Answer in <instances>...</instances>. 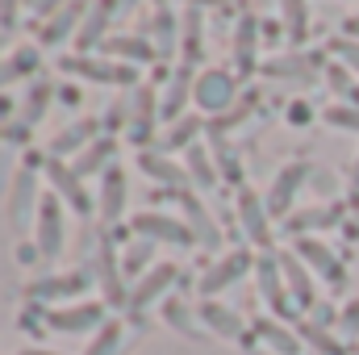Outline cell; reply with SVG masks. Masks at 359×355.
Instances as JSON below:
<instances>
[{
  "label": "cell",
  "mask_w": 359,
  "mask_h": 355,
  "mask_svg": "<svg viewBox=\"0 0 359 355\" xmlns=\"http://www.w3.org/2000/svg\"><path fill=\"white\" fill-rule=\"evenodd\" d=\"M280 267H284V276H288V288H292V301L297 305H318V297H313V280H309V272L301 267L297 255H280Z\"/></svg>",
  "instance_id": "14"
},
{
  "label": "cell",
  "mask_w": 359,
  "mask_h": 355,
  "mask_svg": "<svg viewBox=\"0 0 359 355\" xmlns=\"http://www.w3.org/2000/svg\"><path fill=\"white\" fill-rule=\"evenodd\" d=\"M84 284H88L84 272H72V276H46V280H34V284H29V297H34V301H67V297H76Z\"/></svg>",
  "instance_id": "8"
},
{
  "label": "cell",
  "mask_w": 359,
  "mask_h": 355,
  "mask_svg": "<svg viewBox=\"0 0 359 355\" xmlns=\"http://www.w3.org/2000/svg\"><path fill=\"white\" fill-rule=\"evenodd\" d=\"M92 130H96L92 121H80V126H67V130H63V134H59V138L50 142V155H67V151H80V147H84V142L92 138Z\"/></svg>",
  "instance_id": "23"
},
{
  "label": "cell",
  "mask_w": 359,
  "mask_h": 355,
  "mask_svg": "<svg viewBox=\"0 0 359 355\" xmlns=\"http://www.w3.org/2000/svg\"><path fill=\"white\" fill-rule=\"evenodd\" d=\"M38 251H42V260H55L63 251V213H59L55 196H42V205H38Z\"/></svg>",
  "instance_id": "2"
},
{
  "label": "cell",
  "mask_w": 359,
  "mask_h": 355,
  "mask_svg": "<svg viewBox=\"0 0 359 355\" xmlns=\"http://www.w3.org/2000/svg\"><path fill=\"white\" fill-rule=\"evenodd\" d=\"M46 100H50V84H34L29 105H25V121H38V117L46 113Z\"/></svg>",
  "instance_id": "38"
},
{
  "label": "cell",
  "mask_w": 359,
  "mask_h": 355,
  "mask_svg": "<svg viewBox=\"0 0 359 355\" xmlns=\"http://www.w3.org/2000/svg\"><path fill=\"white\" fill-rule=\"evenodd\" d=\"M297 255L305 260L309 267H318L330 284H343V267H339V260H334V251L326 247V243H313V239H301L297 243Z\"/></svg>",
  "instance_id": "9"
},
{
  "label": "cell",
  "mask_w": 359,
  "mask_h": 355,
  "mask_svg": "<svg viewBox=\"0 0 359 355\" xmlns=\"http://www.w3.org/2000/svg\"><path fill=\"white\" fill-rule=\"evenodd\" d=\"M134 230H138V234H147L151 243L159 239V243H180V247H184V243H188V234H192L184 222L163 217V213H142V217H134Z\"/></svg>",
  "instance_id": "6"
},
{
  "label": "cell",
  "mask_w": 359,
  "mask_h": 355,
  "mask_svg": "<svg viewBox=\"0 0 359 355\" xmlns=\"http://www.w3.org/2000/svg\"><path fill=\"white\" fill-rule=\"evenodd\" d=\"M113 151H117V147H113V138H100V142H92L84 155H76V168H72V172H76V176H88V172H96V168H100V163H104Z\"/></svg>",
  "instance_id": "25"
},
{
  "label": "cell",
  "mask_w": 359,
  "mask_h": 355,
  "mask_svg": "<svg viewBox=\"0 0 359 355\" xmlns=\"http://www.w3.org/2000/svg\"><path fill=\"white\" fill-rule=\"evenodd\" d=\"M104 51H109V55H121V59H147V55H151V42H147V38H126V34H121V38H109Z\"/></svg>",
  "instance_id": "28"
},
{
  "label": "cell",
  "mask_w": 359,
  "mask_h": 355,
  "mask_svg": "<svg viewBox=\"0 0 359 355\" xmlns=\"http://www.w3.org/2000/svg\"><path fill=\"white\" fill-rule=\"evenodd\" d=\"M46 172H50V180H55V188H59V192L80 209V213H88V192L80 188V176H76V172H67L63 163H50Z\"/></svg>",
  "instance_id": "18"
},
{
  "label": "cell",
  "mask_w": 359,
  "mask_h": 355,
  "mask_svg": "<svg viewBox=\"0 0 359 355\" xmlns=\"http://www.w3.org/2000/svg\"><path fill=\"white\" fill-rule=\"evenodd\" d=\"M330 121L347 126V130H359V109H330Z\"/></svg>",
  "instance_id": "41"
},
{
  "label": "cell",
  "mask_w": 359,
  "mask_h": 355,
  "mask_svg": "<svg viewBox=\"0 0 359 355\" xmlns=\"http://www.w3.org/2000/svg\"><path fill=\"white\" fill-rule=\"evenodd\" d=\"M21 355H59V351H38V347H29V351H21Z\"/></svg>",
  "instance_id": "48"
},
{
  "label": "cell",
  "mask_w": 359,
  "mask_h": 355,
  "mask_svg": "<svg viewBox=\"0 0 359 355\" xmlns=\"http://www.w3.org/2000/svg\"><path fill=\"white\" fill-rule=\"evenodd\" d=\"M138 168H142L151 180H159V184H180V180H184V168H176V163L163 159V155H147V151H142Z\"/></svg>",
  "instance_id": "20"
},
{
  "label": "cell",
  "mask_w": 359,
  "mask_h": 355,
  "mask_svg": "<svg viewBox=\"0 0 359 355\" xmlns=\"http://www.w3.org/2000/svg\"><path fill=\"white\" fill-rule=\"evenodd\" d=\"M72 76H88L96 84H130L134 80V67H113V63H96V59H84V55H76V59H67L63 63Z\"/></svg>",
  "instance_id": "7"
},
{
  "label": "cell",
  "mask_w": 359,
  "mask_h": 355,
  "mask_svg": "<svg viewBox=\"0 0 359 355\" xmlns=\"http://www.w3.org/2000/svg\"><path fill=\"white\" fill-rule=\"evenodd\" d=\"M46 326L59 335H84V330H100L104 326V309L96 301L84 305H63V309H46Z\"/></svg>",
  "instance_id": "1"
},
{
  "label": "cell",
  "mask_w": 359,
  "mask_h": 355,
  "mask_svg": "<svg viewBox=\"0 0 359 355\" xmlns=\"http://www.w3.org/2000/svg\"><path fill=\"white\" fill-rule=\"evenodd\" d=\"M163 318H168V326L184 330L188 339H201V326H196V318H192V309H188V305H180V301H168V305H163Z\"/></svg>",
  "instance_id": "27"
},
{
  "label": "cell",
  "mask_w": 359,
  "mask_h": 355,
  "mask_svg": "<svg viewBox=\"0 0 359 355\" xmlns=\"http://www.w3.org/2000/svg\"><path fill=\"white\" fill-rule=\"evenodd\" d=\"M351 180H355V184H359V168H355V172H351Z\"/></svg>",
  "instance_id": "49"
},
{
  "label": "cell",
  "mask_w": 359,
  "mask_h": 355,
  "mask_svg": "<svg viewBox=\"0 0 359 355\" xmlns=\"http://www.w3.org/2000/svg\"><path fill=\"white\" fill-rule=\"evenodd\" d=\"M201 322H205L213 335H222V339H243V322H238V314L226 309V305H217V301H205V305H201Z\"/></svg>",
  "instance_id": "13"
},
{
  "label": "cell",
  "mask_w": 359,
  "mask_h": 355,
  "mask_svg": "<svg viewBox=\"0 0 359 355\" xmlns=\"http://www.w3.org/2000/svg\"><path fill=\"white\" fill-rule=\"evenodd\" d=\"M59 4H63V0H38V13H55Z\"/></svg>",
  "instance_id": "47"
},
{
  "label": "cell",
  "mask_w": 359,
  "mask_h": 355,
  "mask_svg": "<svg viewBox=\"0 0 359 355\" xmlns=\"http://www.w3.org/2000/svg\"><path fill=\"white\" fill-rule=\"evenodd\" d=\"M134 100H138V109H134V113H138V117H134V142H147V138H151V126H155V92L142 88Z\"/></svg>",
  "instance_id": "21"
},
{
  "label": "cell",
  "mask_w": 359,
  "mask_h": 355,
  "mask_svg": "<svg viewBox=\"0 0 359 355\" xmlns=\"http://www.w3.org/2000/svg\"><path fill=\"white\" fill-rule=\"evenodd\" d=\"M13 17H17V0H0V21L13 25Z\"/></svg>",
  "instance_id": "46"
},
{
  "label": "cell",
  "mask_w": 359,
  "mask_h": 355,
  "mask_svg": "<svg viewBox=\"0 0 359 355\" xmlns=\"http://www.w3.org/2000/svg\"><path fill=\"white\" fill-rule=\"evenodd\" d=\"M121 205H126V176L113 168V172H104V184H100V213H104V222H117Z\"/></svg>",
  "instance_id": "15"
},
{
  "label": "cell",
  "mask_w": 359,
  "mask_h": 355,
  "mask_svg": "<svg viewBox=\"0 0 359 355\" xmlns=\"http://www.w3.org/2000/svg\"><path fill=\"white\" fill-rule=\"evenodd\" d=\"M184 100H188V67H180V76L172 80V88H168V100H163V113H168V117H176Z\"/></svg>",
  "instance_id": "36"
},
{
  "label": "cell",
  "mask_w": 359,
  "mask_h": 355,
  "mask_svg": "<svg viewBox=\"0 0 359 355\" xmlns=\"http://www.w3.org/2000/svg\"><path fill=\"white\" fill-rule=\"evenodd\" d=\"M334 51H339V55H343V59L359 72V46H355V42H334Z\"/></svg>",
  "instance_id": "44"
},
{
  "label": "cell",
  "mask_w": 359,
  "mask_h": 355,
  "mask_svg": "<svg viewBox=\"0 0 359 355\" xmlns=\"http://www.w3.org/2000/svg\"><path fill=\"white\" fill-rule=\"evenodd\" d=\"M297 67H305V59H276L268 72H271V76H292Z\"/></svg>",
  "instance_id": "42"
},
{
  "label": "cell",
  "mask_w": 359,
  "mask_h": 355,
  "mask_svg": "<svg viewBox=\"0 0 359 355\" xmlns=\"http://www.w3.org/2000/svg\"><path fill=\"white\" fill-rule=\"evenodd\" d=\"M234 55H238V67H243V72L255 67V21H251V17L238 21V46H234Z\"/></svg>",
  "instance_id": "26"
},
{
  "label": "cell",
  "mask_w": 359,
  "mask_h": 355,
  "mask_svg": "<svg viewBox=\"0 0 359 355\" xmlns=\"http://www.w3.org/2000/svg\"><path fill=\"white\" fill-rule=\"evenodd\" d=\"M301 335H305V339H309V343H313V347H318L322 355H347V351H343V343H334V339H330L322 326H305Z\"/></svg>",
  "instance_id": "37"
},
{
  "label": "cell",
  "mask_w": 359,
  "mask_h": 355,
  "mask_svg": "<svg viewBox=\"0 0 359 355\" xmlns=\"http://www.w3.org/2000/svg\"><path fill=\"white\" fill-rule=\"evenodd\" d=\"M180 205H184V213H188V222H192V234H196L201 243H209V247H217V239H222V234H217V226H213V217L205 213V205H201L196 196H188V192L180 196Z\"/></svg>",
  "instance_id": "16"
},
{
  "label": "cell",
  "mask_w": 359,
  "mask_h": 355,
  "mask_svg": "<svg viewBox=\"0 0 359 355\" xmlns=\"http://www.w3.org/2000/svg\"><path fill=\"white\" fill-rule=\"evenodd\" d=\"M188 168H192V180H196L201 188H213V184H217V176H213V168H209V159H205L201 147L188 151Z\"/></svg>",
  "instance_id": "34"
},
{
  "label": "cell",
  "mask_w": 359,
  "mask_h": 355,
  "mask_svg": "<svg viewBox=\"0 0 359 355\" xmlns=\"http://www.w3.org/2000/svg\"><path fill=\"white\" fill-rule=\"evenodd\" d=\"M109 13H113V0H100L96 13L88 17V25H84V34H80V46H92V42L104 38V21H109Z\"/></svg>",
  "instance_id": "29"
},
{
  "label": "cell",
  "mask_w": 359,
  "mask_h": 355,
  "mask_svg": "<svg viewBox=\"0 0 359 355\" xmlns=\"http://www.w3.org/2000/svg\"><path fill=\"white\" fill-rule=\"evenodd\" d=\"M251 264H255V260H251L247 251H234V255H226L217 267H209V272H205V280H201V293H205V297H213V293L230 288L234 280H243V276H247V267H251Z\"/></svg>",
  "instance_id": "3"
},
{
  "label": "cell",
  "mask_w": 359,
  "mask_h": 355,
  "mask_svg": "<svg viewBox=\"0 0 359 355\" xmlns=\"http://www.w3.org/2000/svg\"><path fill=\"white\" fill-rule=\"evenodd\" d=\"M201 4H222V0H201Z\"/></svg>",
  "instance_id": "50"
},
{
  "label": "cell",
  "mask_w": 359,
  "mask_h": 355,
  "mask_svg": "<svg viewBox=\"0 0 359 355\" xmlns=\"http://www.w3.org/2000/svg\"><path fill=\"white\" fill-rule=\"evenodd\" d=\"M80 17H84V0H72L67 8H59V13H55V17L46 21V29H42V38H46V46H55V42H63V38H67V29H72V25H76Z\"/></svg>",
  "instance_id": "17"
},
{
  "label": "cell",
  "mask_w": 359,
  "mask_h": 355,
  "mask_svg": "<svg viewBox=\"0 0 359 355\" xmlns=\"http://www.w3.org/2000/svg\"><path fill=\"white\" fill-rule=\"evenodd\" d=\"M121 339H126L121 322H104V326L96 330V339L88 343V351H84V355H117V351H121Z\"/></svg>",
  "instance_id": "22"
},
{
  "label": "cell",
  "mask_w": 359,
  "mask_h": 355,
  "mask_svg": "<svg viewBox=\"0 0 359 355\" xmlns=\"http://www.w3.org/2000/svg\"><path fill=\"white\" fill-rule=\"evenodd\" d=\"M29 196H34V176L21 172L17 184H13V205H8V222H13V226H25V217H29Z\"/></svg>",
  "instance_id": "19"
},
{
  "label": "cell",
  "mask_w": 359,
  "mask_h": 355,
  "mask_svg": "<svg viewBox=\"0 0 359 355\" xmlns=\"http://www.w3.org/2000/svg\"><path fill=\"white\" fill-rule=\"evenodd\" d=\"M255 272H259V293H264V301H268L276 314H288V297H284V284H280V264H276L271 255H264V260L255 264Z\"/></svg>",
  "instance_id": "11"
},
{
  "label": "cell",
  "mask_w": 359,
  "mask_h": 355,
  "mask_svg": "<svg viewBox=\"0 0 359 355\" xmlns=\"http://www.w3.org/2000/svg\"><path fill=\"white\" fill-rule=\"evenodd\" d=\"M192 100H196L201 109L217 113V109H226V105L234 100V80H230L226 72H205V76L196 80V92H192Z\"/></svg>",
  "instance_id": "4"
},
{
  "label": "cell",
  "mask_w": 359,
  "mask_h": 355,
  "mask_svg": "<svg viewBox=\"0 0 359 355\" xmlns=\"http://www.w3.org/2000/svg\"><path fill=\"white\" fill-rule=\"evenodd\" d=\"M192 134H196V117H184V121H176V126H172V134L163 138V147H168V151H176V147H184Z\"/></svg>",
  "instance_id": "39"
},
{
  "label": "cell",
  "mask_w": 359,
  "mask_h": 355,
  "mask_svg": "<svg viewBox=\"0 0 359 355\" xmlns=\"http://www.w3.org/2000/svg\"><path fill=\"white\" fill-rule=\"evenodd\" d=\"M343 335H347V339H355L359 335V305L343 309Z\"/></svg>",
  "instance_id": "43"
},
{
  "label": "cell",
  "mask_w": 359,
  "mask_h": 355,
  "mask_svg": "<svg viewBox=\"0 0 359 355\" xmlns=\"http://www.w3.org/2000/svg\"><path fill=\"white\" fill-rule=\"evenodd\" d=\"M301 180H305V163H288V168L276 176V184H271V196H268V209H271V213H284V209L292 205V196H297Z\"/></svg>",
  "instance_id": "10"
},
{
  "label": "cell",
  "mask_w": 359,
  "mask_h": 355,
  "mask_svg": "<svg viewBox=\"0 0 359 355\" xmlns=\"http://www.w3.org/2000/svg\"><path fill=\"white\" fill-rule=\"evenodd\" d=\"M334 217H339V209H309V213H301L292 226H297V230H305V226H330Z\"/></svg>",
  "instance_id": "40"
},
{
  "label": "cell",
  "mask_w": 359,
  "mask_h": 355,
  "mask_svg": "<svg viewBox=\"0 0 359 355\" xmlns=\"http://www.w3.org/2000/svg\"><path fill=\"white\" fill-rule=\"evenodd\" d=\"M34 67H38V51H34V46H21V51H17V55L8 59V67L0 72V84H4L8 76H29Z\"/></svg>",
  "instance_id": "31"
},
{
  "label": "cell",
  "mask_w": 359,
  "mask_h": 355,
  "mask_svg": "<svg viewBox=\"0 0 359 355\" xmlns=\"http://www.w3.org/2000/svg\"><path fill=\"white\" fill-rule=\"evenodd\" d=\"M238 222H243V230H247L255 243H264V247H268V239H271V234H268V217H264V205H259V196H255L251 188L238 196Z\"/></svg>",
  "instance_id": "12"
},
{
  "label": "cell",
  "mask_w": 359,
  "mask_h": 355,
  "mask_svg": "<svg viewBox=\"0 0 359 355\" xmlns=\"http://www.w3.org/2000/svg\"><path fill=\"white\" fill-rule=\"evenodd\" d=\"M100 267H104V272H100V280H104V293L113 297V305H121L126 297H121V280H117V264H113V251H109V243L100 247Z\"/></svg>",
  "instance_id": "30"
},
{
  "label": "cell",
  "mask_w": 359,
  "mask_h": 355,
  "mask_svg": "<svg viewBox=\"0 0 359 355\" xmlns=\"http://www.w3.org/2000/svg\"><path fill=\"white\" fill-rule=\"evenodd\" d=\"M172 284H176V267H172V264H155L142 280H138V288L130 293V305H134V309H147V305H151V301H159Z\"/></svg>",
  "instance_id": "5"
},
{
  "label": "cell",
  "mask_w": 359,
  "mask_h": 355,
  "mask_svg": "<svg viewBox=\"0 0 359 355\" xmlns=\"http://www.w3.org/2000/svg\"><path fill=\"white\" fill-rule=\"evenodd\" d=\"M255 330L264 335V343H268V347H276V351H284V355H297V351H301V343H297V339H292L280 322H271V318H264Z\"/></svg>",
  "instance_id": "24"
},
{
  "label": "cell",
  "mask_w": 359,
  "mask_h": 355,
  "mask_svg": "<svg viewBox=\"0 0 359 355\" xmlns=\"http://www.w3.org/2000/svg\"><path fill=\"white\" fill-rule=\"evenodd\" d=\"M284 4V29L288 38H301L305 34V0H280Z\"/></svg>",
  "instance_id": "35"
},
{
  "label": "cell",
  "mask_w": 359,
  "mask_h": 355,
  "mask_svg": "<svg viewBox=\"0 0 359 355\" xmlns=\"http://www.w3.org/2000/svg\"><path fill=\"white\" fill-rule=\"evenodd\" d=\"M330 84H334L339 92H351V76H343L339 67H330Z\"/></svg>",
  "instance_id": "45"
},
{
  "label": "cell",
  "mask_w": 359,
  "mask_h": 355,
  "mask_svg": "<svg viewBox=\"0 0 359 355\" xmlns=\"http://www.w3.org/2000/svg\"><path fill=\"white\" fill-rule=\"evenodd\" d=\"M151 255H155V243H151V239H142V243H134V247H130V251H126V272H130V276H134V272H151Z\"/></svg>",
  "instance_id": "33"
},
{
  "label": "cell",
  "mask_w": 359,
  "mask_h": 355,
  "mask_svg": "<svg viewBox=\"0 0 359 355\" xmlns=\"http://www.w3.org/2000/svg\"><path fill=\"white\" fill-rule=\"evenodd\" d=\"M172 29H176V17L163 8V13L155 17V46H159V55H172V46H176V34H172Z\"/></svg>",
  "instance_id": "32"
}]
</instances>
